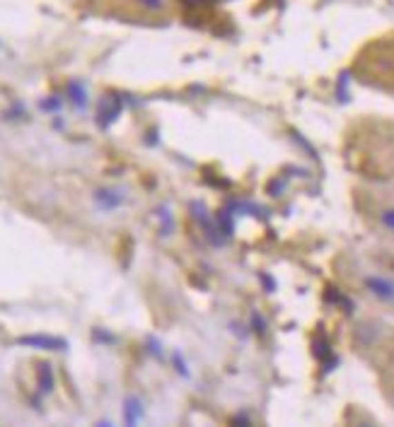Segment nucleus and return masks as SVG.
Here are the masks:
<instances>
[{
    "label": "nucleus",
    "mask_w": 394,
    "mask_h": 427,
    "mask_svg": "<svg viewBox=\"0 0 394 427\" xmlns=\"http://www.w3.org/2000/svg\"><path fill=\"white\" fill-rule=\"evenodd\" d=\"M360 285L373 300L382 302V304H394V280L382 273H365L360 278Z\"/></svg>",
    "instance_id": "nucleus-1"
},
{
    "label": "nucleus",
    "mask_w": 394,
    "mask_h": 427,
    "mask_svg": "<svg viewBox=\"0 0 394 427\" xmlns=\"http://www.w3.org/2000/svg\"><path fill=\"white\" fill-rule=\"evenodd\" d=\"M189 210L191 215H194V220L201 225V229H204V237L208 239L213 247H223L225 244V237L223 232H220L218 222H215V218H210L208 208H206V203H201V200H194V203H189Z\"/></svg>",
    "instance_id": "nucleus-2"
},
{
    "label": "nucleus",
    "mask_w": 394,
    "mask_h": 427,
    "mask_svg": "<svg viewBox=\"0 0 394 427\" xmlns=\"http://www.w3.org/2000/svg\"><path fill=\"white\" fill-rule=\"evenodd\" d=\"M17 343L27 345V348H39V350H66V345H68L63 338H56V335H41V333L22 335V338H17Z\"/></svg>",
    "instance_id": "nucleus-3"
},
{
    "label": "nucleus",
    "mask_w": 394,
    "mask_h": 427,
    "mask_svg": "<svg viewBox=\"0 0 394 427\" xmlns=\"http://www.w3.org/2000/svg\"><path fill=\"white\" fill-rule=\"evenodd\" d=\"M124 200H126V196H124V191H119V189H97L95 191V203H97V208H102V210H117Z\"/></svg>",
    "instance_id": "nucleus-4"
},
{
    "label": "nucleus",
    "mask_w": 394,
    "mask_h": 427,
    "mask_svg": "<svg viewBox=\"0 0 394 427\" xmlns=\"http://www.w3.org/2000/svg\"><path fill=\"white\" fill-rule=\"evenodd\" d=\"M141 417H143V403L136 396H128L124 401V422H126V427H138Z\"/></svg>",
    "instance_id": "nucleus-5"
},
{
    "label": "nucleus",
    "mask_w": 394,
    "mask_h": 427,
    "mask_svg": "<svg viewBox=\"0 0 394 427\" xmlns=\"http://www.w3.org/2000/svg\"><path fill=\"white\" fill-rule=\"evenodd\" d=\"M66 94H68L70 104H73L75 109L88 107V90H85V85L78 83V80H70L68 87H66Z\"/></svg>",
    "instance_id": "nucleus-6"
},
{
    "label": "nucleus",
    "mask_w": 394,
    "mask_h": 427,
    "mask_svg": "<svg viewBox=\"0 0 394 427\" xmlns=\"http://www.w3.org/2000/svg\"><path fill=\"white\" fill-rule=\"evenodd\" d=\"M235 210H230L228 205H223V208L218 210V215H215V222H218L220 232H223L225 239H230L235 234Z\"/></svg>",
    "instance_id": "nucleus-7"
},
{
    "label": "nucleus",
    "mask_w": 394,
    "mask_h": 427,
    "mask_svg": "<svg viewBox=\"0 0 394 427\" xmlns=\"http://www.w3.org/2000/svg\"><path fill=\"white\" fill-rule=\"evenodd\" d=\"M119 112H121V104H119L117 99H109L107 97L102 104H99V116H97L99 118V126L107 128L109 123H112L114 118L119 116Z\"/></svg>",
    "instance_id": "nucleus-8"
},
{
    "label": "nucleus",
    "mask_w": 394,
    "mask_h": 427,
    "mask_svg": "<svg viewBox=\"0 0 394 427\" xmlns=\"http://www.w3.org/2000/svg\"><path fill=\"white\" fill-rule=\"evenodd\" d=\"M37 384H39L41 393H51L54 391V367L49 362H39V369H37Z\"/></svg>",
    "instance_id": "nucleus-9"
},
{
    "label": "nucleus",
    "mask_w": 394,
    "mask_h": 427,
    "mask_svg": "<svg viewBox=\"0 0 394 427\" xmlns=\"http://www.w3.org/2000/svg\"><path fill=\"white\" fill-rule=\"evenodd\" d=\"M375 218H377V225L384 229V232L394 234V205H384V208H380Z\"/></svg>",
    "instance_id": "nucleus-10"
},
{
    "label": "nucleus",
    "mask_w": 394,
    "mask_h": 427,
    "mask_svg": "<svg viewBox=\"0 0 394 427\" xmlns=\"http://www.w3.org/2000/svg\"><path fill=\"white\" fill-rule=\"evenodd\" d=\"M157 218H160V234L162 237H170L175 232V218H172L170 208L167 205H160L157 208Z\"/></svg>",
    "instance_id": "nucleus-11"
},
{
    "label": "nucleus",
    "mask_w": 394,
    "mask_h": 427,
    "mask_svg": "<svg viewBox=\"0 0 394 427\" xmlns=\"http://www.w3.org/2000/svg\"><path fill=\"white\" fill-rule=\"evenodd\" d=\"M312 350H315V357H319V360H326L331 355V348H329V343H326L324 338L312 340Z\"/></svg>",
    "instance_id": "nucleus-12"
},
{
    "label": "nucleus",
    "mask_w": 394,
    "mask_h": 427,
    "mask_svg": "<svg viewBox=\"0 0 394 427\" xmlns=\"http://www.w3.org/2000/svg\"><path fill=\"white\" fill-rule=\"evenodd\" d=\"M136 3L148 12H162L167 8V0H136Z\"/></svg>",
    "instance_id": "nucleus-13"
},
{
    "label": "nucleus",
    "mask_w": 394,
    "mask_h": 427,
    "mask_svg": "<svg viewBox=\"0 0 394 427\" xmlns=\"http://www.w3.org/2000/svg\"><path fill=\"white\" fill-rule=\"evenodd\" d=\"M249 324H252V331L257 335L266 333V321L262 319V314H259V311H252V319H249Z\"/></svg>",
    "instance_id": "nucleus-14"
},
{
    "label": "nucleus",
    "mask_w": 394,
    "mask_h": 427,
    "mask_svg": "<svg viewBox=\"0 0 394 427\" xmlns=\"http://www.w3.org/2000/svg\"><path fill=\"white\" fill-rule=\"evenodd\" d=\"M172 362H175L177 372H179L181 377H189V369H186V364H184V360H181V355H179V353L172 355Z\"/></svg>",
    "instance_id": "nucleus-15"
},
{
    "label": "nucleus",
    "mask_w": 394,
    "mask_h": 427,
    "mask_svg": "<svg viewBox=\"0 0 394 427\" xmlns=\"http://www.w3.org/2000/svg\"><path fill=\"white\" fill-rule=\"evenodd\" d=\"M283 189H286V184H283V179L271 181V184H268V196H273V198H278Z\"/></svg>",
    "instance_id": "nucleus-16"
},
{
    "label": "nucleus",
    "mask_w": 394,
    "mask_h": 427,
    "mask_svg": "<svg viewBox=\"0 0 394 427\" xmlns=\"http://www.w3.org/2000/svg\"><path fill=\"white\" fill-rule=\"evenodd\" d=\"M351 427H377L373 420H368V417H358V420L351 422Z\"/></svg>",
    "instance_id": "nucleus-17"
},
{
    "label": "nucleus",
    "mask_w": 394,
    "mask_h": 427,
    "mask_svg": "<svg viewBox=\"0 0 394 427\" xmlns=\"http://www.w3.org/2000/svg\"><path fill=\"white\" fill-rule=\"evenodd\" d=\"M230 427H249V420L244 415H237L230 420Z\"/></svg>",
    "instance_id": "nucleus-18"
},
{
    "label": "nucleus",
    "mask_w": 394,
    "mask_h": 427,
    "mask_svg": "<svg viewBox=\"0 0 394 427\" xmlns=\"http://www.w3.org/2000/svg\"><path fill=\"white\" fill-rule=\"evenodd\" d=\"M44 109H51V112H56V109L61 107V102H59V97H51V102H44L41 104Z\"/></svg>",
    "instance_id": "nucleus-19"
},
{
    "label": "nucleus",
    "mask_w": 394,
    "mask_h": 427,
    "mask_svg": "<svg viewBox=\"0 0 394 427\" xmlns=\"http://www.w3.org/2000/svg\"><path fill=\"white\" fill-rule=\"evenodd\" d=\"M186 8H199V6H204V0H181Z\"/></svg>",
    "instance_id": "nucleus-20"
},
{
    "label": "nucleus",
    "mask_w": 394,
    "mask_h": 427,
    "mask_svg": "<svg viewBox=\"0 0 394 427\" xmlns=\"http://www.w3.org/2000/svg\"><path fill=\"white\" fill-rule=\"evenodd\" d=\"M97 427H112V422H107V420H99V422H97Z\"/></svg>",
    "instance_id": "nucleus-21"
}]
</instances>
